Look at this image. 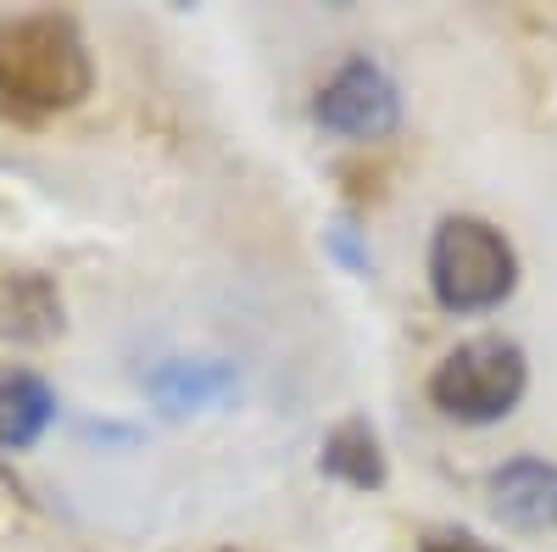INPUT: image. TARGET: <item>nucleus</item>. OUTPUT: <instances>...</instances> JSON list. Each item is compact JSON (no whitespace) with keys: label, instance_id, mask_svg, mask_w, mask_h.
<instances>
[{"label":"nucleus","instance_id":"nucleus-1","mask_svg":"<svg viewBox=\"0 0 557 552\" xmlns=\"http://www.w3.org/2000/svg\"><path fill=\"white\" fill-rule=\"evenodd\" d=\"M96 62L73 17L62 12H23L0 23V101L17 118L39 123L84 107Z\"/></svg>","mask_w":557,"mask_h":552},{"label":"nucleus","instance_id":"nucleus-2","mask_svg":"<svg viewBox=\"0 0 557 552\" xmlns=\"http://www.w3.org/2000/svg\"><path fill=\"white\" fill-rule=\"evenodd\" d=\"M430 291L446 312H491L519 291V252L496 223L451 212L430 241Z\"/></svg>","mask_w":557,"mask_h":552},{"label":"nucleus","instance_id":"nucleus-3","mask_svg":"<svg viewBox=\"0 0 557 552\" xmlns=\"http://www.w3.org/2000/svg\"><path fill=\"white\" fill-rule=\"evenodd\" d=\"M524 385H530L524 346L507 335H474L435 363L430 402L457 425H496L524 402Z\"/></svg>","mask_w":557,"mask_h":552},{"label":"nucleus","instance_id":"nucleus-4","mask_svg":"<svg viewBox=\"0 0 557 552\" xmlns=\"http://www.w3.org/2000/svg\"><path fill=\"white\" fill-rule=\"evenodd\" d=\"M312 123L341 140H385L401 123V89L374 57H351L318 89Z\"/></svg>","mask_w":557,"mask_h":552},{"label":"nucleus","instance_id":"nucleus-5","mask_svg":"<svg viewBox=\"0 0 557 552\" xmlns=\"http://www.w3.org/2000/svg\"><path fill=\"white\" fill-rule=\"evenodd\" d=\"M67 324V307L51 273L34 268H0V341L12 346H45Z\"/></svg>","mask_w":557,"mask_h":552},{"label":"nucleus","instance_id":"nucleus-6","mask_svg":"<svg viewBox=\"0 0 557 552\" xmlns=\"http://www.w3.org/2000/svg\"><path fill=\"white\" fill-rule=\"evenodd\" d=\"M491 514L513 530H557V464L513 457L491 475Z\"/></svg>","mask_w":557,"mask_h":552},{"label":"nucleus","instance_id":"nucleus-7","mask_svg":"<svg viewBox=\"0 0 557 552\" xmlns=\"http://www.w3.org/2000/svg\"><path fill=\"white\" fill-rule=\"evenodd\" d=\"M240 375H235V363H223V357H168L157 363L151 375H146V391L162 413H201V407H218L223 396H235Z\"/></svg>","mask_w":557,"mask_h":552},{"label":"nucleus","instance_id":"nucleus-8","mask_svg":"<svg viewBox=\"0 0 557 552\" xmlns=\"http://www.w3.org/2000/svg\"><path fill=\"white\" fill-rule=\"evenodd\" d=\"M57 419V391L45 385L28 368H7L0 375V446L7 452H28Z\"/></svg>","mask_w":557,"mask_h":552},{"label":"nucleus","instance_id":"nucleus-9","mask_svg":"<svg viewBox=\"0 0 557 552\" xmlns=\"http://www.w3.org/2000/svg\"><path fill=\"white\" fill-rule=\"evenodd\" d=\"M318 469L351 486V491H380L385 486V452H380V436L368 419H341L330 436H323V452H318Z\"/></svg>","mask_w":557,"mask_h":552},{"label":"nucleus","instance_id":"nucleus-10","mask_svg":"<svg viewBox=\"0 0 557 552\" xmlns=\"http://www.w3.org/2000/svg\"><path fill=\"white\" fill-rule=\"evenodd\" d=\"M418 552H496V547H485L474 530H430Z\"/></svg>","mask_w":557,"mask_h":552},{"label":"nucleus","instance_id":"nucleus-11","mask_svg":"<svg viewBox=\"0 0 557 552\" xmlns=\"http://www.w3.org/2000/svg\"><path fill=\"white\" fill-rule=\"evenodd\" d=\"M335 252H341V257H346V268H368V257H362V252H357V241H351V229H346V223H341V229H335Z\"/></svg>","mask_w":557,"mask_h":552}]
</instances>
